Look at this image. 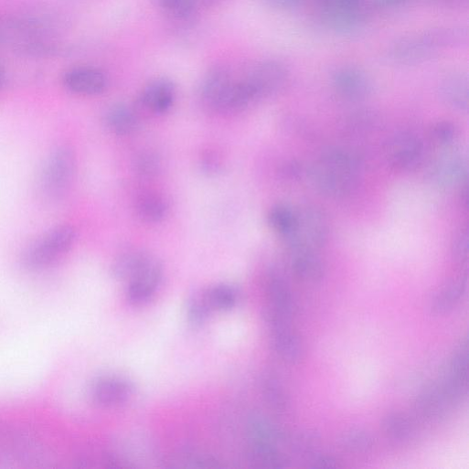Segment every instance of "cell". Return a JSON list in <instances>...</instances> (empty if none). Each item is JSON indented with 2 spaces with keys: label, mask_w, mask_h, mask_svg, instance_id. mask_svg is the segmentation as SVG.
<instances>
[{
  "label": "cell",
  "mask_w": 469,
  "mask_h": 469,
  "mask_svg": "<svg viewBox=\"0 0 469 469\" xmlns=\"http://www.w3.org/2000/svg\"><path fill=\"white\" fill-rule=\"evenodd\" d=\"M361 175L358 157L345 149L323 152L309 170V177L324 196L343 198L357 188Z\"/></svg>",
  "instance_id": "1"
},
{
  "label": "cell",
  "mask_w": 469,
  "mask_h": 469,
  "mask_svg": "<svg viewBox=\"0 0 469 469\" xmlns=\"http://www.w3.org/2000/svg\"><path fill=\"white\" fill-rule=\"evenodd\" d=\"M466 34L462 29L437 28L396 40L388 59L400 66H415L433 59L442 49L461 45Z\"/></svg>",
  "instance_id": "2"
},
{
  "label": "cell",
  "mask_w": 469,
  "mask_h": 469,
  "mask_svg": "<svg viewBox=\"0 0 469 469\" xmlns=\"http://www.w3.org/2000/svg\"><path fill=\"white\" fill-rule=\"evenodd\" d=\"M320 24L336 34L351 35L366 25L374 0H316Z\"/></svg>",
  "instance_id": "3"
},
{
  "label": "cell",
  "mask_w": 469,
  "mask_h": 469,
  "mask_svg": "<svg viewBox=\"0 0 469 469\" xmlns=\"http://www.w3.org/2000/svg\"><path fill=\"white\" fill-rule=\"evenodd\" d=\"M78 169L75 152L62 146L48 157L42 171L38 190L43 200L56 203L62 200L70 190Z\"/></svg>",
  "instance_id": "4"
},
{
  "label": "cell",
  "mask_w": 469,
  "mask_h": 469,
  "mask_svg": "<svg viewBox=\"0 0 469 469\" xmlns=\"http://www.w3.org/2000/svg\"><path fill=\"white\" fill-rule=\"evenodd\" d=\"M329 232V222L324 211L306 206L295 210L293 228L283 239L288 250L318 251L326 244Z\"/></svg>",
  "instance_id": "5"
},
{
  "label": "cell",
  "mask_w": 469,
  "mask_h": 469,
  "mask_svg": "<svg viewBox=\"0 0 469 469\" xmlns=\"http://www.w3.org/2000/svg\"><path fill=\"white\" fill-rule=\"evenodd\" d=\"M76 240L77 231L73 227H57L27 249L23 256V264L31 271L49 268L72 249Z\"/></svg>",
  "instance_id": "6"
},
{
  "label": "cell",
  "mask_w": 469,
  "mask_h": 469,
  "mask_svg": "<svg viewBox=\"0 0 469 469\" xmlns=\"http://www.w3.org/2000/svg\"><path fill=\"white\" fill-rule=\"evenodd\" d=\"M288 80L287 68L282 63L274 60L258 64L244 79L256 101L281 92Z\"/></svg>",
  "instance_id": "7"
},
{
  "label": "cell",
  "mask_w": 469,
  "mask_h": 469,
  "mask_svg": "<svg viewBox=\"0 0 469 469\" xmlns=\"http://www.w3.org/2000/svg\"><path fill=\"white\" fill-rule=\"evenodd\" d=\"M423 144L415 135L400 133L391 137L385 146L388 165L400 172L415 169L421 162Z\"/></svg>",
  "instance_id": "8"
},
{
  "label": "cell",
  "mask_w": 469,
  "mask_h": 469,
  "mask_svg": "<svg viewBox=\"0 0 469 469\" xmlns=\"http://www.w3.org/2000/svg\"><path fill=\"white\" fill-rule=\"evenodd\" d=\"M265 317L278 355L289 363L300 362L304 356V347L301 340L291 328L290 319L270 308Z\"/></svg>",
  "instance_id": "9"
},
{
  "label": "cell",
  "mask_w": 469,
  "mask_h": 469,
  "mask_svg": "<svg viewBox=\"0 0 469 469\" xmlns=\"http://www.w3.org/2000/svg\"><path fill=\"white\" fill-rule=\"evenodd\" d=\"M163 266L158 260L150 256L138 273L128 282L126 299L133 306L150 303L161 285Z\"/></svg>",
  "instance_id": "10"
},
{
  "label": "cell",
  "mask_w": 469,
  "mask_h": 469,
  "mask_svg": "<svg viewBox=\"0 0 469 469\" xmlns=\"http://www.w3.org/2000/svg\"><path fill=\"white\" fill-rule=\"evenodd\" d=\"M430 174L441 187H463L467 179L466 161L458 151L447 147L433 162Z\"/></svg>",
  "instance_id": "11"
},
{
  "label": "cell",
  "mask_w": 469,
  "mask_h": 469,
  "mask_svg": "<svg viewBox=\"0 0 469 469\" xmlns=\"http://www.w3.org/2000/svg\"><path fill=\"white\" fill-rule=\"evenodd\" d=\"M331 84L335 92L348 101H361L372 92V83L368 76L356 67H342L332 75Z\"/></svg>",
  "instance_id": "12"
},
{
  "label": "cell",
  "mask_w": 469,
  "mask_h": 469,
  "mask_svg": "<svg viewBox=\"0 0 469 469\" xmlns=\"http://www.w3.org/2000/svg\"><path fill=\"white\" fill-rule=\"evenodd\" d=\"M133 394L132 383L122 377L108 376L98 378L91 387V397L101 407L111 408L125 404Z\"/></svg>",
  "instance_id": "13"
},
{
  "label": "cell",
  "mask_w": 469,
  "mask_h": 469,
  "mask_svg": "<svg viewBox=\"0 0 469 469\" xmlns=\"http://www.w3.org/2000/svg\"><path fill=\"white\" fill-rule=\"evenodd\" d=\"M64 86L70 92L81 96L103 93L108 81L105 74L94 68H77L68 71L63 78Z\"/></svg>",
  "instance_id": "14"
},
{
  "label": "cell",
  "mask_w": 469,
  "mask_h": 469,
  "mask_svg": "<svg viewBox=\"0 0 469 469\" xmlns=\"http://www.w3.org/2000/svg\"><path fill=\"white\" fill-rule=\"evenodd\" d=\"M455 404L442 385L438 383L428 387L418 396L415 411L423 421H436L442 418Z\"/></svg>",
  "instance_id": "15"
},
{
  "label": "cell",
  "mask_w": 469,
  "mask_h": 469,
  "mask_svg": "<svg viewBox=\"0 0 469 469\" xmlns=\"http://www.w3.org/2000/svg\"><path fill=\"white\" fill-rule=\"evenodd\" d=\"M468 377V346L466 338L457 347L448 364L446 376L441 383L448 393L460 401L464 396Z\"/></svg>",
  "instance_id": "16"
},
{
  "label": "cell",
  "mask_w": 469,
  "mask_h": 469,
  "mask_svg": "<svg viewBox=\"0 0 469 469\" xmlns=\"http://www.w3.org/2000/svg\"><path fill=\"white\" fill-rule=\"evenodd\" d=\"M235 80L224 69H215L205 77L200 96L203 104L213 112H219V107Z\"/></svg>",
  "instance_id": "17"
},
{
  "label": "cell",
  "mask_w": 469,
  "mask_h": 469,
  "mask_svg": "<svg viewBox=\"0 0 469 469\" xmlns=\"http://www.w3.org/2000/svg\"><path fill=\"white\" fill-rule=\"evenodd\" d=\"M176 96L175 84L167 79H158L144 88L140 101L149 112L164 114L173 107Z\"/></svg>",
  "instance_id": "18"
},
{
  "label": "cell",
  "mask_w": 469,
  "mask_h": 469,
  "mask_svg": "<svg viewBox=\"0 0 469 469\" xmlns=\"http://www.w3.org/2000/svg\"><path fill=\"white\" fill-rule=\"evenodd\" d=\"M289 251L290 266L294 275L306 282H320L325 275V265L318 251L293 250Z\"/></svg>",
  "instance_id": "19"
},
{
  "label": "cell",
  "mask_w": 469,
  "mask_h": 469,
  "mask_svg": "<svg viewBox=\"0 0 469 469\" xmlns=\"http://www.w3.org/2000/svg\"><path fill=\"white\" fill-rule=\"evenodd\" d=\"M266 289L271 302L270 308L291 319L294 303L291 288L285 278L276 271L269 272L266 279Z\"/></svg>",
  "instance_id": "20"
},
{
  "label": "cell",
  "mask_w": 469,
  "mask_h": 469,
  "mask_svg": "<svg viewBox=\"0 0 469 469\" xmlns=\"http://www.w3.org/2000/svg\"><path fill=\"white\" fill-rule=\"evenodd\" d=\"M440 95L450 108L459 112L467 111L469 103L467 76L463 73L448 75L440 85Z\"/></svg>",
  "instance_id": "21"
},
{
  "label": "cell",
  "mask_w": 469,
  "mask_h": 469,
  "mask_svg": "<svg viewBox=\"0 0 469 469\" xmlns=\"http://www.w3.org/2000/svg\"><path fill=\"white\" fill-rule=\"evenodd\" d=\"M466 285L465 277H459L449 282L432 297L430 303L431 312L442 314L453 310L464 298Z\"/></svg>",
  "instance_id": "22"
},
{
  "label": "cell",
  "mask_w": 469,
  "mask_h": 469,
  "mask_svg": "<svg viewBox=\"0 0 469 469\" xmlns=\"http://www.w3.org/2000/svg\"><path fill=\"white\" fill-rule=\"evenodd\" d=\"M249 442H261L279 447L287 440L284 432L263 416L251 417L247 425Z\"/></svg>",
  "instance_id": "23"
},
{
  "label": "cell",
  "mask_w": 469,
  "mask_h": 469,
  "mask_svg": "<svg viewBox=\"0 0 469 469\" xmlns=\"http://www.w3.org/2000/svg\"><path fill=\"white\" fill-rule=\"evenodd\" d=\"M108 128L119 136L133 134L139 127L137 113L130 106L119 104L113 106L106 115Z\"/></svg>",
  "instance_id": "24"
},
{
  "label": "cell",
  "mask_w": 469,
  "mask_h": 469,
  "mask_svg": "<svg viewBox=\"0 0 469 469\" xmlns=\"http://www.w3.org/2000/svg\"><path fill=\"white\" fill-rule=\"evenodd\" d=\"M261 389L265 401L278 412H284L290 405L289 396L280 379L266 373L261 379Z\"/></svg>",
  "instance_id": "25"
},
{
  "label": "cell",
  "mask_w": 469,
  "mask_h": 469,
  "mask_svg": "<svg viewBox=\"0 0 469 469\" xmlns=\"http://www.w3.org/2000/svg\"><path fill=\"white\" fill-rule=\"evenodd\" d=\"M150 255L141 250L122 254L112 265V275L118 281L130 282L142 269Z\"/></svg>",
  "instance_id": "26"
},
{
  "label": "cell",
  "mask_w": 469,
  "mask_h": 469,
  "mask_svg": "<svg viewBox=\"0 0 469 469\" xmlns=\"http://www.w3.org/2000/svg\"><path fill=\"white\" fill-rule=\"evenodd\" d=\"M139 217L148 223L163 221L168 213V203L164 197L155 193L143 195L136 205Z\"/></svg>",
  "instance_id": "27"
},
{
  "label": "cell",
  "mask_w": 469,
  "mask_h": 469,
  "mask_svg": "<svg viewBox=\"0 0 469 469\" xmlns=\"http://www.w3.org/2000/svg\"><path fill=\"white\" fill-rule=\"evenodd\" d=\"M250 455L251 461L259 467L283 468L288 466V459L281 453L279 447L250 442Z\"/></svg>",
  "instance_id": "28"
},
{
  "label": "cell",
  "mask_w": 469,
  "mask_h": 469,
  "mask_svg": "<svg viewBox=\"0 0 469 469\" xmlns=\"http://www.w3.org/2000/svg\"><path fill=\"white\" fill-rule=\"evenodd\" d=\"M382 428L385 434L396 442L408 441L414 433V426L410 420L399 411L388 413L382 420Z\"/></svg>",
  "instance_id": "29"
},
{
  "label": "cell",
  "mask_w": 469,
  "mask_h": 469,
  "mask_svg": "<svg viewBox=\"0 0 469 469\" xmlns=\"http://www.w3.org/2000/svg\"><path fill=\"white\" fill-rule=\"evenodd\" d=\"M155 2L165 16L180 22L191 20L199 7L197 0H155Z\"/></svg>",
  "instance_id": "30"
},
{
  "label": "cell",
  "mask_w": 469,
  "mask_h": 469,
  "mask_svg": "<svg viewBox=\"0 0 469 469\" xmlns=\"http://www.w3.org/2000/svg\"><path fill=\"white\" fill-rule=\"evenodd\" d=\"M339 443L343 449L349 453H367L373 449L375 439L366 430L351 429L340 436Z\"/></svg>",
  "instance_id": "31"
},
{
  "label": "cell",
  "mask_w": 469,
  "mask_h": 469,
  "mask_svg": "<svg viewBox=\"0 0 469 469\" xmlns=\"http://www.w3.org/2000/svg\"><path fill=\"white\" fill-rule=\"evenodd\" d=\"M213 311H229L239 301L238 290L229 284H218L207 290Z\"/></svg>",
  "instance_id": "32"
},
{
  "label": "cell",
  "mask_w": 469,
  "mask_h": 469,
  "mask_svg": "<svg viewBox=\"0 0 469 469\" xmlns=\"http://www.w3.org/2000/svg\"><path fill=\"white\" fill-rule=\"evenodd\" d=\"M187 312L189 321L194 325H202L208 319L213 309L208 301L207 290L196 291L190 295Z\"/></svg>",
  "instance_id": "33"
},
{
  "label": "cell",
  "mask_w": 469,
  "mask_h": 469,
  "mask_svg": "<svg viewBox=\"0 0 469 469\" xmlns=\"http://www.w3.org/2000/svg\"><path fill=\"white\" fill-rule=\"evenodd\" d=\"M295 219V210L286 205L274 206L268 214L271 229L284 238L292 229Z\"/></svg>",
  "instance_id": "34"
},
{
  "label": "cell",
  "mask_w": 469,
  "mask_h": 469,
  "mask_svg": "<svg viewBox=\"0 0 469 469\" xmlns=\"http://www.w3.org/2000/svg\"><path fill=\"white\" fill-rule=\"evenodd\" d=\"M135 170L144 178H154L162 171V160L154 152H144L135 160Z\"/></svg>",
  "instance_id": "35"
},
{
  "label": "cell",
  "mask_w": 469,
  "mask_h": 469,
  "mask_svg": "<svg viewBox=\"0 0 469 469\" xmlns=\"http://www.w3.org/2000/svg\"><path fill=\"white\" fill-rule=\"evenodd\" d=\"M292 445L303 454L314 455L317 453L319 437L316 433L305 432L293 435L290 440Z\"/></svg>",
  "instance_id": "36"
},
{
  "label": "cell",
  "mask_w": 469,
  "mask_h": 469,
  "mask_svg": "<svg viewBox=\"0 0 469 469\" xmlns=\"http://www.w3.org/2000/svg\"><path fill=\"white\" fill-rule=\"evenodd\" d=\"M457 132L454 125L449 122H439L433 125L432 129V136L433 140L442 145L451 147L455 139Z\"/></svg>",
  "instance_id": "37"
},
{
  "label": "cell",
  "mask_w": 469,
  "mask_h": 469,
  "mask_svg": "<svg viewBox=\"0 0 469 469\" xmlns=\"http://www.w3.org/2000/svg\"><path fill=\"white\" fill-rule=\"evenodd\" d=\"M452 252L458 261H464L468 257V235L466 230H461L453 240Z\"/></svg>",
  "instance_id": "38"
},
{
  "label": "cell",
  "mask_w": 469,
  "mask_h": 469,
  "mask_svg": "<svg viewBox=\"0 0 469 469\" xmlns=\"http://www.w3.org/2000/svg\"><path fill=\"white\" fill-rule=\"evenodd\" d=\"M201 169L208 176H215L221 170L222 164L219 156L212 152L206 153L201 158Z\"/></svg>",
  "instance_id": "39"
},
{
  "label": "cell",
  "mask_w": 469,
  "mask_h": 469,
  "mask_svg": "<svg viewBox=\"0 0 469 469\" xmlns=\"http://www.w3.org/2000/svg\"><path fill=\"white\" fill-rule=\"evenodd\" d=\"M312 466L316 468L336 467V459L328 453H316L313 456Z\"/></svg>",
  "instance_id": "40"
},
{
  "label": "cell",
  "mask_w": 469,
  "mask_h": 469,
  "mask_svg": "<svg viewBox=\"0 0 469 469\" xmlns=\"http://www.w3.org/2000/svg\"><path fill=\"white\" fill-rule=\"evenodd\" d=\"M272 7L280 10H293L301 6L305 0H265Z\"/></svg>",
  "instance_id": "41"
},
{
  "label": "cell",
  "mask_w": 469,
  "mask_h": 469,
  "mask_svg": "<svg viewBox=\"0 0 469 469\" xmlns=\"http://www.w3.org/2000/svg\"><path fill=\"white\" fill-rule=\"evenodd\" d=\"M302 172V168L297 162L291 161L287 162L284 165H282L281 169V174L286 179H297Z\"/></svg>",
  "instance_id": "42"
},
{
  "label": "cell",
  "mask_w": 469,
  "mask_h": 469,
  "mask_svg": "<svg viewBox=\"0 0 469 469\" xmlns=\"http://www.w3.org/2000/svg\"><path fill=\"white\" fill-rule=\"evenodd\" d=\"M407 2V0H374V5L379 8H392Z\"/></svg>",
  "instance_id": "43"
},
{
  "label": "cell",
  "mask_w": 469,
  "mask_h": 469,
  "mask_svg": "<svg viewBox=\"0 0 469 469\" xmlns=\"http://www.w3.org/2000/svg\"><path fill=\"white\" fill-rule=\"evenodd\" d=\"M198 5L217 6L224 4L227 0H197Z\"/></svg>",
  "instance_id": "44"
},
{
  "label": "cell",
  "mask_w": 469,
  "mask_h": 469,
  "mask_svg": "<svg viewBox=\"0 0 469 469\" xmlns=\"http://www.w3.org/2000/svg\"><path fill=\"white\" fill-rule=\"evenodd\" d=\"M439 2L448 5H456L466 2V0H439Z\"/></svg>",
  "instance_id": "45"
},
{
  "label": "cell",
  "mask_w": 469,
  "mask_h": 469,
  "mask_svg": "<svg viewBox=\"0 0 469 469\" xmlns=\"http://www.w3.org/2000/svg\"><path fill=\"white\" fill-rule=\"evenodd\" d=\"M0 86H2V79H0Z\"/></svg>",
  "instance_id": "46"
}]
</instances>
